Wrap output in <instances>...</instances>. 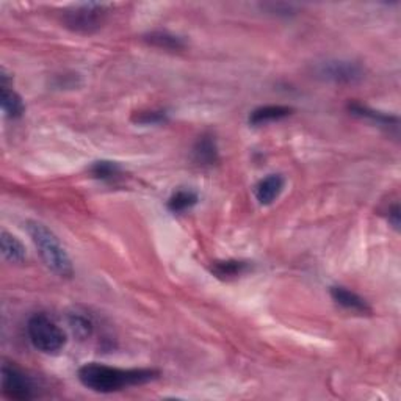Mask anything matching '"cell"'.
Listing matches in <instances>:
<instances>
[{
  "label": "cell",
  "mask_w": 401,
  "mask_h": 401,
  "mask_svg": "<svg viewBox=\"0 0 401 401\" xmlns=\"http://www.w3.org/2000/svg\"><path fill=\"white\" fill-rule=\"evenodd\" d=\"M77 376L78 381L92 392L112 393L155 381L160 376V371L155 369H118L90 362L78 369Z\"/></svg>",
  "instance_id": "obj_1"
},
{
  "label": "cell",
  "mask_w": 401,
  "mask_h": 401,
  "mask_svg": "<svg viewBox=\"0 0 401 401\" xmlns=\"http://www.w3.org/2000/svg\"><path fill=\"white\" fill-rule=\"evenodd\" d=\"M25 229L47 268L61 277H71L74 275V267L69 254L63 248L59 237L46 225L35 220H28Z\"/></svg>",
  "instance_id": "obj_2"
},
{
  "label": "cell",
  "mask_w": 401,
  "mask_h": 401,
  "mask_svg": "<svg viewBox=\"0 0 401 401\" xmlns=\"http://www.w3.org/2000/svg\"><path fill=\"white\" fill-rule=\"evenodd\" d=\"M27 333L32 345L44 354H56L66 345V334L46 313H35L28 320Z\"/></svg>",
  "instance_id": "obj_3"
},
{
  "label": "cell",
  "mask_w": 401,
  "mask_h": 401,
  "mask_svg": "<svg viewBox=\"0 0 401 401\" xmlns=\"http://www.w3.org/2000/svg\"><path fill=\"white\" fill-rule=\"evenodd\" d=\"M110 6L107 4H77L63 13V24L69 30L82 35L97 32L104 25Z\"/></svg>",
  "instance_id": "obj_4"
},
{
  "label": "cell",
  "mask_w": 401,
  "mask_h": 401,
  "mask_svg": "<svg viewBox=\"0 0 401 401\" xmlns=\"http://www.w3.org/2000/svg\"><path fill=\"white\" fill-rule=\"evenodd\" d=\"M2 393L10 400L25 401L37 397V385L23 369L13 362L2 364Z\"/></svg>",
  "instance_id": "obj_5"
},
{
  "label": "cell",
  "mask_w": 401,
  "mask_h": 401,
  "mask_svg": "<svg viewBox=\"0 0 401 401\" xmlns=\"http://www.w3.org/2000/svg\"><path fill=\"white\" fill-rule=\"evenodd\" d=\"M318 78L335 85H354L365 77V71L359 63L349 60H326L315 66Z\"/></svg>",
  "instance_id": "obj_6"
},
{
  "label": "cell",
  "mask_w": 401,
  "mask_h": 401,
  "mask_svg": "<svg viewBox=\"0 0 401 401\" xmlns=\"http://www.w3.org/2000/svg\"><path fill=\"white\" fill-rule=\"evenodd\" d=\"M193 159L200 167H213L220 160V150L217 138L212 132H204L199 135L195 146H193Z\"/></svg>",
  "instance_id": "obj_7"
},
{
  "label": "cell",
  "mask_w": 401,
  "mask_h": 401,
  "mask_svg": "<svg viewBox=\"0 0 401 401\" xmlns=\"http://www.w3.org/2000/svg\"><path fill=\"white\" fill-rule=\"evenodd\" d=\"M285 181L281 174H270L256 185L254 195L261 205H270L281 195Z\"/></svg>",
  "instance_id": "obj_8"
},
{
  "label": "cell",
  "mask_w": 401,
  "mask_h": 401,
  "mask_svg": "<svg viewBox=\"0 0 401 401\" xmlns=\"http://www.w3.org/2000/svg\"><path fill=\"white\" fill-rule=\"evenodd\" d=\"M331 293L333 299L337 303L339 306L345 307L348 311H353L357 313H370L371 307L369 306L367 301H365L362 297L357 295V293L348 290L347 287H340V285H334L329 290Z\"/></svg>",
  "instance_id": "obj_9"
},
{
  "label": "cell",
  "mask_w": 401,
  "mask_h": 401,
  "mask_svg": "<svg viewBox=\"0 0 401 401\" xmlns=\"http://www.w3.org/2000/svg\"><path fill=\"white\" fill-rule=\"evenodd\" d=\"M292 112L293 109L287 105H263L251 112L248 121L251 126H262L287 118L290 116Z\"/></svg>",
  "instance_id": "obj_10"
},
{
  "label": "cell",
  "mask_w": 401,
  "mask_h": 401,
  "mask_svg": "<svg viewBox=\"0 0 401 401\" xmlns=\"http://www.w3.org/2000/svg\"><path fill=\"white\" fill-rule=\"evenodd\" d=\"M348 112L354 116H359L362 119H369L371 123H376L378 126H397L398 124V118L393 116V114H388V113H381L376 112L373 109H370L367 105H362L359 102H349L348 104Z\"/></svg>",
  "instance_id": "obj_11"
},
{
  "label": "cell",
  "mask_w": 401,
  "mask_h": 401,
  "mask_svg": "<svg viewBox=\"0 0 401 401\" xmlns=\"http://www.w3.org/2000/svg\"><path fill=\"white\" fill-rule=\"evenodd\" d=\"M0 246H2V256L5 261L11 263H23L25 261V246L23 245V241L18 237H14L13 234L2 231V235H0Z\"/></svg>",
  "instance_id": "obj_12"
},
{
  "label": "cell",
  "mask_w": 401,
  "mask_h": 401,
  "mask_svg": "<svg viewBox=\"0 0 401 401\" xmlns=\"http://www.w3.org/2000/svg\"><path fill=\"white\" fill-rule=\"evenodd\" d=\"M143 40H145L149 46L171 50V52L185 49V41L181 37H177V35H173L167 30H155L146 33Z\"/></svg>",
  "instance_id": "obj_13"
},
{
  "label": "cell",
  "mask_w": 401,
  "mask_h": 401,
  "mask_svg": "<svg viewBox=\"0 0 401 401\" xmlns=\"http://www.w3.org/2000/svg\"><path fill=\"white\" fill-rule=\"evenodd\" d=\"M249 268V263L245 261H235V259H229V261H218L213 262L210 271L213 276H217L218 279H234L239 277L243 273H246Z\"/></svg>",
  "instance_id": "obj_14"
},
{
  "label": "cell",
  "mask_w": 401,
  "mask_h": 401,
  "mask_svg": "<svg viewBox=\"0 0 401 401\" xmlns=\"http://www.w3.org/2000/svg\"><path fill=\"white\" fill-rule=\"evenodd\" d=\"M0 102H2V110L6 116L11 119H18L24 114L25 105L24 100L16 91L11 90L8 85H2V92H0Z\"/></svg>",
  "instance_id": "obj_15"
},
{
  "label": "cell",
  "mask_w": 401,
  "mask_h": 401,
  "mask_svg": "<svg viewBox=\"0 0 401 401\" xmlns=\"http://www.w3.org/2000/svg\"><path fill=\"white\" fill-rule=\"evenodd\" d=\"M69 326L73 329V333L77 339L88 340L92 333H95V321L85 312H71L68 315Z\"/></svg>",
  "instance_id": "obj_16"
},
{
  "label": "cell",
  "mask_w": 401,
  "mask_h": 401,
  "mask_svg": "<svg viewBox=\"0 0 401 401\" xmlns=\"http://www.w3.org/2000/svg\"><path fill=\"white\" fill-rule=\"evenodd\" d=\"M90 173L92 177L99 179V181L113 182V181H116L118 177H121V174H123V169H121V167L116 162L100 160V162L92 163V167L90 168Z\"/></svg>",
  "instance_id": "obj_17"
},
{
  "label": "cell",
  "mask_w": 401,
  "mask_h": 401,
  "mask_svg": "<svg viewBox=\"0 0 401 401\" xmlns=\"http://www.w3.org/2000/svg\"><path fill=\"white\" fill-rule=\"evenodd\" d=\"M198 204V195L191 190H179L168 199V209L173 213H181Z\"/></svg>",
  "instance_id": "obj_18"
},
{
  "label": "cell",
  "mask_w": 401,
  "mask_h": 401,
  "mask_svg": "<svg viewBox=\"0 0 401 401\" xmlns=\"http://www.w3.org/2000/svg\"><path fill=\"white\" fill-rule=\"evenodd\" d=\"M132 121L135 124L143 126H154V124H163L168 121V114L163 110H146V112H137L132 114Z\"/></svg>",
  "instance_id": "obj_19"
},
{
  "label": "cell",
  "mask_w": 401,
  "mask_h": 401,
  "mask_svg": "<svg viewBox=\"0 0 401 401\" xmlns=\"http://www.w3.org/2000/svg\"><path fill=\"white\" fill-rule=\"evenodd\" d=\"M261 6H262V10H267L268 13L277 14V16H290V14L295 13L293 6L289 4H263Z\"/></svg>",
  "instance_id": "obj_20"
},
{
  "label": "cell",
  "mask_w": 401,
  "mask_h": 401,
  "mask_svg": "<svg viewBox=\"0 0 401 401\" xmlns=\"http://www.w3.org/2000/svg\"><path fill=\"white\" fill-rule=\"evenodd\" d=\"M388 220H389V223L398 231V229H400V205L398 204H393L390 207Z\"/></svg>",
  "instance_id": "obj_21"
}]
</instances>
